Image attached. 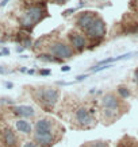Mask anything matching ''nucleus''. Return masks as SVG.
I'll use <instances>...</instances> for the list:
<instances>
[{
  "instance_id": "nucleus-18",
  "label": "nucleus",
  "mask_w": 138,
  "mask_h": 147,
  "mask_svg": "<svg viewBox=\"0 0 138 147\" xmlns=\"http://www.w3.org/2000/svg\"><path fill=\"white\" fill-rule=\"evenodd\" d=\"M23 147H39V146H38L35 142H26Z\"/></svg>"
},
{
  "instance_id": "nucleus-30",
  "label": "nucleus",
  "mask_w": 138,
  "mask_h": 147,
  "mask_svg": "<svg viewBox=\"0 0 138 147\" xmlns=\"http://www.w3.org/2000/svg\"><path fill=\"white\" fill-rule=\"evenodd\" d=\"M0 73H8V70H6V69H0Z\"/></svg>"
},
{
  "instance_id": "nucleus-20",
  "label": "nucleus",
  "mask_w": 138,
  "mask_h": 147,
  "mask_svg": "<svg viewBox=\"0 0 138 147\" xmlns=\"http://www.w3.org/2000/svg\"><path fill=\"white\" fill-rule=\"evenodd\" d=\"M66 2H69V0H53L54 4H65Z\"/></svg>"
},
{
  "instance_id": "nucleus-14",
  "label": "nucleus",
  "mask_w": 138,
  "mask_h": 147,
  "mask_svg": "<svg viewBox=\"0 0 138 147\" xmlns=\"http://www.w3.org/2000/svg\"><path fill=\"white\" fill-rule=\"evenodd\" d=\"M38 58H39L41 61H46V62H61V60L54 58L52 54H39Z\"/></svg>"
},
{
  "instance_id": "nucleus-22",
  "label": "nucleus",
  "mask_w": 138,
  "mask_h": 147,
  "mask_svg": "<svg viewBox=\"0 0 138 147\" xmlns=\"http://www.w3.org/2000/svg\"><path fill=\"white\" fill-rule=\"evenodd\" d=\"M134 81H135V84L138 85V69L134 72Z\"/></svg>"
},
{
  "instance_id": "nucleus-9",
  "label": "nucleus",
  "mask_w": 138,
  "mask_h": 147,
  "mask_svg": "<svg viewBox=\"0 0 138 147\" xmlns=\"http://www.w3.org/2000/svg\"><path fill=\"white\" fill-rule=\"evenodd\" d=\"M69 41H71V45L73 46L75 50L77 51H83L87 47V39L83 34H80L77 31H71L69 32Z\"/></svg>"
},
{
  "instance_id": "nucleus-25",
  "label": "nucleus",
  "mask_w": 138,
  "mask_h": 147,
  "mask_svg": "<svg viewBox=\"0 0 138 147\" xmlns=\"http://www.w3.org/2000/svg\"><path fill=\"white\" fill-rule=\"evenodd\" d=\"M4 85H6L7 88H12V86H14V85L11 84V82H4Z\"/></svg>"
},
{
  "instance_id": "nucleus-15",
  "label": "nucleus",
  "mask_w": 138,
  "mask_h": 147,
  "mask_svg": "<svg viewBox=\"0 0 138 147\" xmlns=\"http://www.w3.org/2000/svg\"><path fill=\"white\" fill-rule=\"evenodd\" d=\"M118 93L121 95L122 99H129L130 97V90H129V88H126V86H119L118 88Z\"/></svg>"
},
{
  "instance_id": "nucleus-3",
  "label": "nucleus",
  "mask_w": 138,
  "mask_h": 147,
  "mask_svg": "<svg viewBox=\"0 0 138 147\" xmlns=\"http://www.w3.org/2000/svg\"><path fill=\"white\" fill-rule=\"evenodd\" d=\"M49 54H52L57 60H68L73 57V49L71 46L65 45L64 42L56 41L49 46Z\"/></svg>"
},
{
  "instance_id": "nucleus-29",
  "label": "nucleus",
  "mask_w": 138,
  "mask_h": 147,
  "mask_svg": "<svg viewBox=\"0 0 138 147\" xmlns=\"http://www.w3.org/2000/svg\"><path fill=\"white\" fill-rule=\"evenodd\" d=\"M27 73H29V74H34V69H30V70H27Z\"/></svg>"
},
{
  "instance_id": "nucleus-8",
  "label": "nucleus",
  "mask_w": 138,
  "mask_h": 147,
  "mask_svg": "<svg viewBox=\"0 0 138 147\" xmlns=\"http://www.w3.org/2000/svg\"><path fill=\"white\" fill-rule=\"evenodd\" d=\"M34 140L39 147H53L56 142L53 132H35L34 134Z\"/></svg>"
},
{
  "instance_id": "nucleus-17",
  "label": "nucleus",
  "mask_w": 138,
  "mask_h": 147,
  "mask_svg": "<svg viewBox=\"0 0 138 147\" xmlns=\"http://www.w3.org/2000/svg\"><path fill=\"white\" fill-rule=\"evenodd\" d=\"M75 11H76V8H69V9H65L64 12H62V15H64V16H69L71 14H73Z\"/></svg>"
},
{
  "instance_id": "nucleus-7",
  "label": "nucleus",
  "mask_w": 138,
  "mask_h": 147,
  "mask_svg": "<svg viewBox=\"0 0 138 147\" xmlns=\"http://www.w3.org/2000/svg\"><path fill=\"white\" fill-rule=\"evenodd\" d=\"M96 18H98L96 12H92V11H84V12H81L77 16L76 24H77L79 28H81L83 31H87L91 27V24L96 20Z\"/></svg>"
},
{
  "instance_id": "nucleus-4",
  "label": "nucleus",
  "mask_w": 138,
  "mask_h": 147,
  "mask_svg": "<svg viewBox=\"0 0 138 147\" xmlns=\"http://www.w3.org/2000/svg\"><path fill=\"white\" fill-rule=\"evenodd\" d=\"M102 107L104 109V115L108 117H114L119 109V100L114 93H107L102 99Z\"/></svg>"
},
{
  "instance_id": "nucleus-1",
  "label": "nucleus",
  "mask_w": 138,
  "mask_h": 147,
  "mask_svg": "<svg viewBox=\"0 0 138 147\" xmlns=\"http://www.w3.org/2000/svg\"><path fill=\"white\" fill-rule=\"evenodd\" d=\"M48 16V9H46V4H41V6H33L30 7L25 14L22 15L19 23L22 26V28H25L27 31H30L38 22L43 20Z\"/></svg>"
},
{
  "instance_id": "nucleus-12",
  "label": "nucleus",
  "mask_w": 138,
  "mask_h": 147,
  "mask_svg": "<svg viewBox=\"0 0 138 147\" xmlns=\"http://www.w3.org/2000/svg\"><path fill=\"white\" fill-rule=\"evenodd\" d=\"M4 143L8 146V147H16V136L14 131L11 128H6L4 130Z\"/></svg>"
},
{
  "instance_id": "nucleus-19",
  "label": "nucleus",
  "mask_w": 138,
  "mask_h": 147,
  "mask_svg": "<svg viewBox=\"0 0 138 147\" xmlns=\"http://www.w3.org/2000/svg\"><path fill=\"white\" fill-rule=\"evenodd\" d=\"M50 73H52V72H50L49 69H41V70H39V74H41V76H49Z\"/></svg>"
},
{
  "instance_id": "nucleus-6",
  "label": "nucleus",
  "mask_w": 138,
  "mask_h": 147,
  "mask_svg": "<svg viewBox=\"0 0 138 147\" xmlns=\"http://www.w3.org/2000/svg\"><path fill=\"white\" fill-rule=\"evenodd\" d=\"M75 119H76V123L79 124L80 127H83V128H89V127L94 126V123H95L89 109H87L84 107H80V108L76 109Z\"/></svg>"
},
{
  "instance_id": "nucleus-24",
  "label": "nucleus",
  "mask_w": 138,
  "mask_h": 147,
  "mask_svg": "<svg viewBox=\"0 0 138 147\" xmlns=\"http://www.w3.org/2000/svg\"><path fill=\"white\" fill-rule=\"evenodd\" d=\"M8 2H10V0H2V3H0V7H4Z\"/></svg>"
},
{
  "instance_id": "nucleus-13",
  "label": "nucleus",
  "mask_w": 138,
  "mask_h": 147,
  "mask_svg": "<svg viewBox=\"0 0 138 147\" xmlns=\"http://www.w3.org/2000/svg\"><path fill=\"white\" fill-rule=\"evenodd\" d=\"M16 128H18L19 132H23V134H30L31 130H33L31 124L29 121H26V120H23V119L16 121Z\"/></svg>"
},
{
  "instance_id": "nucleus-5",
  "label": "nucleus",
  "mask_w": 138,
  "mask_h": 147,
  "mask_svg": "<svg viewBox=\"0 0 138 147\" xmlns=\"http://www.w3.org/2000/svg\"><path fill=\"white\" fill-rule=\"evenodd\" d=\"M87 35L91 38V39H96V41H100L103 39V37L106 35L107 32V27H106V22L103 20L102 18H96V20L91 24V27L85 31Z\"/></svg>"
},
{
  "instance_id": "nucleus-11",
  "label": "nucleus",
  "mask_w": 138,
  "mask_h": 147,
  "mask_svg": "<svg viewBox=\"0 0 138 147\" xmlns=\"http://www.w3.org/2000/svg\"><path fill=\"white\" fill-rule=\"evenodd\" d=\"M12 112L15 115L22 116V117H31V116H34V114H35L34 109L29 105H16V107L12 108Z\"/></svg>"
},
{
  "instance_id": "nucleus-21",
  "label": "nucleus",
  "mask_w": 138,
  "mask_h": 147,
  "mask_svg": "<svg viewBox=\"0 0 138 147\" xmlns=\"http://www.w3.org/2000/svg\"><path fill=\"white\" fill-rule=\"evenodd\" d=\"M87 77H88V74H84V76H77V77H76V80H77V81H83V80H85Z\"/></svg>"
},
{
  "instance_id": "nucleus-10",
  "label": "nucleus",
  "mask_w": 138,
  "mask_h": 147,
  "mask_svg": "<svg viewBox=\"0 0 138 147\" xmlns=\"http://www.w3.org/2000/svg\"><path fill=\"white\" fill-rule=\"evenodd\" d=\"M53 120L52 119H39L35 123V132H52Z\"/></svg>"
},
{
  "instance_id": "nucleus-2",
  "label": "nucleus",
  "mask_w": 138,
  "mask_h": 147,
  "mask_svg": "<svg viewBox=\"0 0 138 147\" xmlns=\"http://www.w3.org/2000/svg\"><path fill=\"white\" fill-rule=\"evenodd\" d=\"M34 96L45 111L52 112V109L60 99V90L56 88H39Z\"/></svg>"
},
{
  "instance_id": "nucleus-16",
  "label": "nucleus",
  "mask_w": 138,
  "mask_h": 147,
  "mask_svg": "<svg viewBox=\"0 0 138 147\" xmlns=\"http://www.w3.org/2000/svg\"><path fill=\"white\" fill-rule=\"evenodd\" d=\"M87 147H108V143H107V142L98 140V142H91Z\"/></svg>"
},
{
  "instance_id": "nucleus-23",
  "label": "nucleus",
  "mask_w": 138,
  "mask_h": 147,
  "mask_svg": "<svg viewBox=\"0 0 138 147\" xmlns=\"http://www.w3.org/2000/svg\"><path fill=\"white\" fill-rule=\"evenodd\" d=\"M69 70H71V67H69L68 65H65V66L61 67V72H69Z\"/></svg>"
},
{
  "instance_id": "nucleus-26",
  "label": "nucleus",
  "mask_w": 138,
  "mask_h": 147,
  "mask_svg": "<svg viewBox=\"0 0 138 147\" xmlns=\"http://www.w3.org/2000/svg\"><path fill=\"white\" fill-rule=\"evenodd\" d=\"M10 51H8V49H3V51L2 53H0V55H2V54H8Z\"/></svg>"
},
{
  "instance_id": "nucleus-28",
  "label": "nucleus",
  "mask_w": 138,
  "mask_h": 147,
  "mask_svg": "<svg viewBox=\"0 0 138 147\" xmlns=\"http://www.w3.org/2000/svg\"><path fill=\"white\" fill-rule=\"evenodd\" d=\"M31 3H41V0H30Z\"/></svg>"
},
{
  "instance_id": "nucleus-27",
  "label": "nucleus",
  "mask_w": 138,
  "mask_h": 147,
  "mask_svg": "<svg viewBox=\"0 0 138 147\" xmlns=\"http://www.w3.org/2000/svg\"><path fill=\"white\" fill-rule=\"evenodd\" d=\"M118 147H129V146H127V143H126V144H125V143H122V142H121Z\"/></svg>"
}]
</instances>
